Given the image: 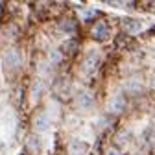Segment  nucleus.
Returning <instances> with one entry per match:
<instances>
[{
    "label": "nucleus",
    "instance_id": "423d86ee",
    "mask_svg": "<svg viewBox=\"0 0 155 155\" xmlns=\"http://www.w3.org/2000/svg\"><path fill=\"white\" fill-rule=\"evenodd\" d=\"M107 155H120V153H118V151H116V150L113 148V150H109V153H107Z\"/></svg>",
    "mask_w": 155,
    "mask_h": 155
},
{
    "label": "nucleus",
    "instance_id": "f03ea898",
    "mask_svg": "<svg viewBox=\"0 0 155 155\" xmlns=\"http://www.w3.org/2000/svg\"><path fill=\"white\" fill-rule=\"evenodd\" d=\"M124 105H126L124 94H122V92H116V94L113 96V100L109 102V111H113V113H120V111L124 109Z\"/></svg>",
    "mask_w": 155,
    "mask_h": 155
},
{
    "label": "nucleus",
    "instance_id": "7ed1b4c3",
    "mask_svg": "<svg viewBox=\"0 0 155 155\" xmlns=\"http://www.w3.org/2000/svg\"><path fill=\"white\" fill-rule=\"evenodd\" d=\"M46 127H48V118H46V114L35 116V129H37V131H45Z\"/></svg>",
    "mask_w": 155,
    "mask_h": 155
},
{
    "label": "nucleus",
    "instance_id": "f257e3e1",
    "mask_svg": "<svg viewBox=\"0 0 155 155\" xmlns=\"http://www.w3.org/2000/svg\"><path fill=\"white\" fill-rule=\"evenodd\" d=\"M4 63L8 68H15V67L21 65V54H18V50H15V48L8 50L4 55Z\"/></svg>",
    "mask_w": 155,
    "mask_h": 155
},
{
    "label": "nucleus",
    "instance_id": "20e7f679",
    "mask_svg": "<svg viewBox=\"0 0 155 155\" xmlns=\"http://www.w3.org/2000/svg\"><path fill=\"white\" fill-rule=\"evenodd\" d=\"M78 100H80L81 105H91V104H92V96H91L87 91H81L80 96H78Z\"/></svg>",
    "mask_w": 155,
    "mask_h": 155
},
{
    "label": "nucleus",
    "instance_id": "39448f33",
    "mask_svg": "<svg viewBox=\"0 0 155 155\" xmlns=\"http://www.w3.org/2000/svg\"><path fill=\"white\" fill-rule=\"evenodd\" d=\"M105 24H98V33H94V37H98V39H104L105 37Z\"/></svg>",
    "mask_w": 155,
    "mask_h": 155
},
{
    "label": "nucleus",
    "instance_id": "0eeeda50",
    "mask_svg": "<svg viewBox=\"0 0 155 155\" xmlns=\"http://www.w3.org/2000/svg\"><path fill=\"white\" fill-rule=\"evenodd\" d=\"M153 89H155V80H153Z\"/></svg>",
    "mask_w": 155,
    "mask_h": 155
}]
</instances>
